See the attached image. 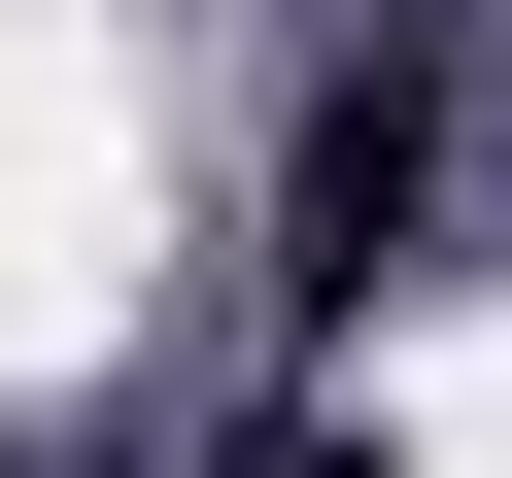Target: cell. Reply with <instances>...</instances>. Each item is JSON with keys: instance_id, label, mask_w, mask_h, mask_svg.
<instances>
[{"instance_id": "obj_1", "label": "cell", "mask_w": 512, "mask_h": 478, "mask_svg": "<svg viewBox=\"0 0 512 478\" xmlns=\"http://www.w3.org/2000/svg\"><path fill=\"white\" fill-rule=\"evenodd\" d=\"M410 205H444V35H376V69L308 103V171H274V274H308V308H376V274H410Z\"/></svg>"}, {"instance_id": "obj_2", "label": "cell", "mask_w": 512, "mask_h": 478, "mask_svg": "<svg viewBox=\"0 0 512 478\" xmlns=\"http://www.w3.org/2000/svg\"><path fill=\"white\" fill-rule=\"evenodd\" d=\"M274 478H376V444H274Z\"/></svg>"}]
</instances>
